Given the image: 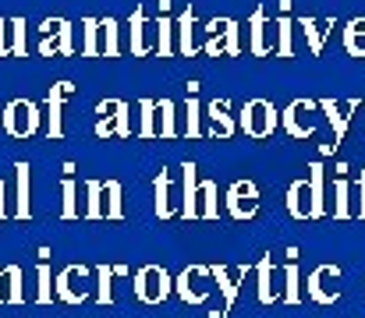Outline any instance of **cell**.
Here are the masks:
<instances>
[{"mask_svg":"<svg viewBox=\"0 0 365 318\" xmlns=\"http://www.w3.org/2000/svg\"><path fill=\"white\" fill-rule=\"evenodd\" d=\"M199 50L210 57H238L242 53V25L235 18H213L199 28Z\"/></svg>","mask_w":365,"mask_h":318,"instance_id":"1","label":"cell"},{"mask_svg":"<svg viewBox=\"0 0 365 318\" xmlns=\"http://www.w3.org/2000/svg\"><path fill=\"white\" fill-rule=\"evenodd\" d=\"M138 138H178V103L174 100H142L138 103Z\"/></svg>","mask_w":365,"mask_h":318,"instance_id":"2","label":"cell"},{"mask_svg":"<svg viewBox=\"0 0 365 318\" xmlns=\"http://www.w3.org/2000/svg\"><path fill=\"white\" fill-rule=\"evenodd\" d=\"M131 287H135V297L142 304H163L170 297V290H174V280H170V272L163 265H142L135 272Z\"/></svg>","mask_w":365,"mask_h":318,"instance_id":"3","label":"cell"},{"mask_svg":"<svg viewBox=\"0 0 365 318\" xmlns=\"http://www.w3.org/2000/svg\"><path fill=\"white\" fill-rule=\"evenodd\" d=\"M238 127H242L248 138L255 142H266L273 131H277V106L269 100H248L238 113Z\"/></svg>","mask_w":365,"mask_h":318,"instance_id":"4","label":"cell"},{"mask_svg":"<svg viewBox=\"0 0 365 318\" xmlns=\"http://www.w3.org/2000/svg\"><path fill=\"white\" fill-rule=\"evenodd\" d=\"M71 57L75 53V28L68 18H46L39 25V57Z\"/></svg>","mask_w":365,"mask_h":318,"instance_id":"5","label":"cell"},{"mask_svg":"<svg viewBox=\"0 0 365 318\" xmlns=\"http://www.w3.org/2000/svg\"><path fill=\"white\" fill-rule=\"evenodd\" d=\"M43 124V113L32 100H11L4 106V131L11 138H32Z\"/></svg>","mask_w":365,"mask_h":318,"instance_id":"6","label":"cell"},{"mask_svg":"<svg viewBox=\"0 0 365 318\" xmlns=\"http://www.w3.org/2000/svg\"><path fill=\"white\" fill-rule=\"evenodd\" d=\"M337 280H341V265H319V269H312V276H309V283H305L309 301L319 304V308L337 304V301H341V287H337Z\"/></svg>","mask_w":365,"mask_h":318,"instance_id":"7","label":"cell"},{"mask_svg":"<svg viewBox=\"0 0 365 318\" xmlns=\"http://www.w3.org/2000/svg\"><path fill=\"white\" fill-rule=\"evenodd\" d=\"M174 290H178V297L185 304H206L210 301V290H213L210 265H188V269H181V276L174 280Z\"/></svg>","mask_w":365,"mask_h":318,"instance_id":"8","label":"cell"},{"mask_svg":"<svg viewBox=\"0 0 365 318\" xmlns=\"http://www.w3.org/2000/svg\"><path fill=\"white\" fill-rule=\"evenodd\" d=\"M248 53L252 57H269L277 53V25L266 18V7L259 4L248 18Z\"/></svg>","mask_w":365,"mask_h":318,"instance_id":"9","label":"cell"},{"mask_svg":"<svg viewBox=\"0 0 365 318\" xmlns=\"http://www.w3.org/2000/svg\"><path fill=\"white\" fill-rule=\"evenodd\" d=\"M128 110H131V106L124 103V100H103V103L96 106V113H100L96 134H100V138H131Z\"/></svg>","mask_w":365,"mask_h":318,"instance_id":"10","label":"cell"},{"mask_svg":"<svg viewBox=\"0 0 365 318\" xmlns=\"http://www.w3.org/2000/svg\"><path fill=\"white\" fill-rule=\"evenodd\" d=\"M224 202H227L231 219H238V223L255 219L259 216V188H255V181H235L227 188V198Z\"/></svg>","mask_w":365,"mask_h":318,"instance_id":"11","label":"cell"},{"mask_svg":"<svg viewBox=\"0 0 365 318\" xmlns=\"http://www.w3.org/2000/svg\"><path fill=\"white\" fill-rule=\"evenodd\" d=\"M89 269L86 265H68L61 276H57V297L64 301V304H82V301H89Z\"/></svg>","mask_w":365,"mask_h":318,"instance_id":"12","label":"cell"},{"mask_svg":"<svg viewBox=\"0 0 365 318\" xmlns=\"http://www.w3.org/2000/svg\"><path fill=\"white\" fill-rule=\"evenodd\" d=\"M210 280L213 287H220V297H224V315L235 308L238 301V290L248 280V265H210Z\"/></svg>","mask_w":365,"mask_h":318,"instance_id":"13","label":"cell"},{"mask_svg":"<svg viewBox=\"0 0 365 318\" xmlns=\"http://www.w3.org/2000/svg\"><path fill=\"white\" fill-rule=\"evenodd\" d=\"M312 110H319L316 100H294V103L280 113L284 131H287L291 138H312V134H316V124H312V117H309Z\"/></svg>","mask_w":365,"mask_h":318,"instance_id":"14","label":"cell"},{"mask_svg":"<svg viewBox=\"0 0 365 318\" xmlns=\"http://www.w3.org/2000/svg\"><path fill=\"white\" fill-rule=\"evenodd\" d=\"M128 32H131V53H135V57H149V53H156V21L145 18V7L135 4L131 21H128Z\"/></svg>","mask_w":365,"mask_h":318,"instance_id":"15","label":"cell"},{"mask_svg":"<svg viewBox=\"0 0 365 318\" xmlns=\"http://www.w3.org/2000/svg\"><path fill=\"white\" fill-rule=\"evenodd\" d=\"M195 28H199V14H195L192 7H185V11L178 14V21H174V53H181V57H195V53H199V36H195Z\"/></svg>","mask_w":365,"mask_h":318,"instance_id":"16","label":"cell"},{"mask_svg":"<svg viewBox=\"0 0 365 318\" xmlns=\"http://www.w3.org/2000/svg\"><path fill=\"white\" fill-rule=\"evenodd\" d=\"M255 280H259V304L269 308L280 301V269L273 262V255H262L255 265Z\"/></svg>","mask_w":365,"mask_h":318,"instance_id":"17","label":"cell"},{"mask_svg":"<svg viewBox=\"0 0 365 318\" xmlns=\"http://www.w3.org/2000/svg\"><path fill=\"white\" fill-rule=\"evenodd\" d=\"M362 106V100H319V110L327 113V120L334 124V149L344 142V134H348V124H351V113Z\"/></svg>","mask_w":365,"mask_h":318,"instance_id":"18","label":"cell"},{"mask_svg":"<svg viewBox=\"0 0 365 318\" xmlns=\"http://www.w3.org/2000/svg\"><path fill=\"white\" fill-rule=\"evenodd\" d=\"M202 117H210V138H235V131H238V117L231 113V103L227 100H213V103L206 106V113Z\"/></svg>","mask_w":365,"mask_h":318,"instance_id":"19","label":"cell"},{"mask_svg":"<svg viewBox=\"0 0 365 318\" xmlns=\"http://www.w3.org/2000/svg\"><path fill=\"white\" fill-rule=\"evenodd\" d=\"M294 28L305 36V43H309V53H323V46H327V36H330V28H334V21L330 18H294Z\"/></svg>","mask_w":365,"mask_h":318,"instance_id":"20","label":"cell"},{"mask_svg":"<svg viewBox=\"0 0 365 318\" xmlns=\"http://www.w3.org/2000/svg\"><path fill=\"white\" fill-rule=\"evenodd\" d=\"M195 219H220V198H217V184L213 181H199L195 184Z\"/></svg>","mask_w":365,"mask_h":318,"instance_id":"21","label":"cell"},{"mask_svg":"<svg viewBox=\"0 0 365 318\" xmlns=\"http://www.w3.org/2000/svg\"><path fill=\"white\" fill-rule=\"evenodd\" d=\"M153 188H156V216L160 219H170L174 212H178V198H174V181H170V174L167 170H160L156 174V181H153Z\"/></svg>","mask_w":365,"mask_h":318,"instance_id":"22","label":"cell"},{"mask_svg":"<svg viewBox=\"0 0 365 318\" xmlns=\"http://www.w3.org/2000/svg\"><path fill=\"white\" fill-rule=\"evenodd\" d=\"M287 212L294 219H312V191H309V181H294L287 188Z\"/></svg>","mask_w":365,"mask_h":318,"instance_id":"23","label":"cell"},{"mask_svg":"<svg viewBox=\"0 0 365 318\" xmlns=\"http://www.w3.org/2000/svg\"><path fill=\"white\" fill-rule=\"evenodd\" d=\"M280 301L284 304H302V276H298V262L291 258L284 269H280Z\"/></svg>","mask_w":365,"mask_h":318,"instance_id":"24","label":"cell"},{"mask_svg":"<svg viewBox=\"0 0 365 318\" xmlns=\"http://www.w3.org/2000/svg\"><path fill=\"white\" fill-rule=\"evenodd\" d=\"M71 96V82H57L50 85V96H46V110H50V138H61V103Z\"/></svg>","mask_w":365,"mask_h":318,"instance_id":"25","label":"cell"},{"mask_svg":"<svg viewBox=\"0 0 365 318\" xmlns=\"http://www.w3.org/2000/svg\"><path fill=\"white\" fill-rule=\"evenodd\" d=\"M323 181H327V166H323V163H312V166H309V191H312V219H323V216H327V191H323Z\"/></svg>","mask_w":365,"mask_h":318,"instance_id":"26","label":"cell"},{"mask_svg":"<svg viewBox=\"0 0 365 318\" xmlns=\"http://www.w3.org/2000/svg\"><path fill=\"white\" fill-rule=\"evenodd\" d=\"M181 181H185V191H181V216H185V219H195V184H199V166H195V163H185V166H181Z\"/></svg>","mask_w":365,"mask_h":318,"instance_id":"27","label":"cell"},{"mask_svg":"<svg viewBox=\"0 0 365 318\" xmlns=\"http://www.w3.org/2000/svg\"><path fill=\"white\" fill-rule=\"evenodd\" d=\"M121 25L118 18H100V57H121Z\"/></svg>","mask_w":365,"mask_h":318,"instance_id":"28","label":"cell"},{"mask_svg":"<svg viewBox=\"0 0 365 318\" xmlns=\"http://www.w3.org/2000/svg\"><path fill=\"white\" fill-rule=\"evenodd\" d=\"M334 219H351V181L341 170L334 181Z\"/></svg>","mask_w":365,"mask_h":318,"instance_id":"29","label":"cell"},{"mask_svg":"<svg viewBox=\"0 0 365 318\" xmlns=\"http://www.w3.org/2000/svg\"><path fill=\"white\" fill-rule=\"evenodd\" d=\"M273 25H277V57H294V18L284 11Z\"/></svg>","mask_w":365,"mask_h":318,"instance_id":"30","label":"cell"},{"mask_svg":"<svg viewBox=\"0 0 365 318\" xmlns=\"http://www.w3.org/2000/svg\"><path fill=\"white\" fill-rule=\"evenodd\" d=\"M100 188H103V219H124L121 181H100Z\"/></svg>","mask_w":365,"mask_h":318,"instance_id":"31","label":"cell"},{"mask_svg":"<svg viewBox=\"0 0 365 318\" xmlns=\"http://www.w3.org/2000/svg\"><path fill=\"white\" fill-rule=\"evenodd\" d=\"M344 50L348 57H365V18H351L344 25Z\"/></svg>","mask_w":365,"mask_h":318,"instance_id":"32","label":"cell"},{"mask_svg":"<svg viewBox=\"0 0 365 318\" xmlns=\"http://www.w3.org/2000/svg\"><path fill=\"white\" fill-rule=\"evenodd\" d=\"M78 53H86V57H100V18H86V21H82V43H78Z\"/></svg>","mask_w":365,"mask_h":318,"instance_id":"33","label":"cell"},{"mask_svg":"<svg viewBox=\"0 0 365 318\" xmlns=\"http://www.w3.org/2000/svg\"><path fill=\"white\" fill-rule=\"evenodd\" d=\"M174 53V21L167 14L156 18V57H170Z\"/></svg>","mask_w":365,"mask_h":318,"instance_id":"34","label":"cell"},{"mask_svg":"<svg viewBox=\"0 0 365 318\" xmlns=\"http://www.w3.org/2000/svg\"><path fill=\"white\" fill-rule=\"evenodd\" d=\"M4 304H21L25 294H21V265H7L4 269Z\"/></svg>","mask_w":365,"mask_h":318,"instance_id":"35","label":"cell"},{"mask_svg":"<svg viewBox=\"0 0 365 318\" xmlns=\"http://www.w3.org/2000/svg\"><path fill=\"white\" fill-rule=\"evenodd\" d=\"M185 134L202 138V106L195 100V92H188V103H185Z\"/></svg>","mask_w":365,"mask_h":318,"instance_id":"36","label":"cell"},{"mask_svg":"<svg viewBox=\"0 0 365 318\" xmlns=\"http://www.w3.org/2000/svg\"><path fill=\"white\" fill-rule=\"evenodd\" d=\"M114 265H96V283H100V294H96V301L107 308V304H114Z\"/></svg>","mask_w":365,"mask_h":318,"instance_id":"37","label":"cell"},{"mask_svg":"<svg viewBox=\"0 0 365 318\" xmlns=\"http://www.w3.org/2000/svg\"><path fill=\"white\" fill-rule=\"evenodd\" d=\"M18 170V219H29L32 216V206H29V166L25 163H18L14 166Z\"/></svg>","mask_w":365,"mask_h":318,"instance_id":"38","label":"cell"},{"mask_svg":"<svg viewBox=\"0 0 365 318\" xmlns=\"http://www.w3.org/2000/svg\"><path fill=\"white\" fill-rule=\"evenodd\" d=\"M86 195H89V202H86V219H103V188H100V181H89L86 184Z\"/></svg>","mask_w":365,"mask_h":318,"instance_id":"39","label":"cell"},{"mask_svg":"<svg viewBox=\"0 0 365 318\" xmlns=\"http://www.w3.org/2000/svg\"><path fill=\"white\" fill-rule=\"evenodd\" d=\"M11 28V57H25V18H7Z\"/></svg>","mask_w":365,"mask_h":318,"instance_id":"40","label":"cell"},{"mask_svg":"<svg viewBox=\"0 0 365 318\" xmlns=\"http://www.w3.org/2000/svg\"><path fill=\"white\" fill-rule=\"evenodd\" d=\"M78 216V202H75V181L64 177V206H61V219H75Z\"/></svg>","mask_w":365,"mask_h":318,"instance_id":"41","label":"cell"},{"mask_svg":"<svg viewBox=\"0 0 365 318\" xmlns=\"http://www.w3.org/2000/svg\"><path fill=\"white\" fill-rule=\"evenodd\" d=\"M39 304H50V265L39 262V294H36Z\"/></svg>","mask_w":365,"mask_h":318,"instance_id":"42","label":"cell"},{"mask_svg":"<svg viewBox=\"0 0 365 318\" xmlns=\"http://www.w3.org/2000/svg\"><path fill=\"white\" fill-rule=\"evenodd\" d=\"M0 57H11V28H7V18H0Z\"/></svg>","mask_w":365,"mask_h":318,"instance_id":"43","label":"cell"},{"mask_svg":"<svg viewBox=\"0 0 365 318\" xmlns=\"http://www.w3.org/2000/svg\"><path fill=\"white\" fill-rule=\"evenodd\" d=\"M359 219H365V166H362V177H359Z\"/></svg>","mask_w":365,"mask_h":318,"instance_id":"44","label":"cell"},{"mask_svg":"<svg viewBox=\"0 0 365 318\" xmlns=\"http://www.w3.org/2000/svg\"><path fill=\"white\" fill-rule=\"evenodd\" d=\"M7 216V209H4V181H0V219Z\"/></svg>","mask_w":365,"mask_h":318,"instance_id":"45","label":"cell"},{"mask_svg":"<svg viewBox=\"0 0 365 318\" xmlns=\"http://www.w3.org/2000/svg\"><path fill=\"white\" fill-rule=\"evenodd\" d=\"M0 304H4V269H0Z\"/></svg>","mask_w":365,"mask_h":318,"instance_id":"46","label":"cell"},{"mask_svg":"<svg viewBox=\"0 0 365 318\" xmlns=\"http://www.w3.org/2000/svg\"><path fill=\"white\" fill-rule=\"evenodd\" d=\"M362 106H365V103H362Z\"/></svg>","mask_w":365,"mask_h":318,"instance_id":"47","label":"cell"}]
</instances>
